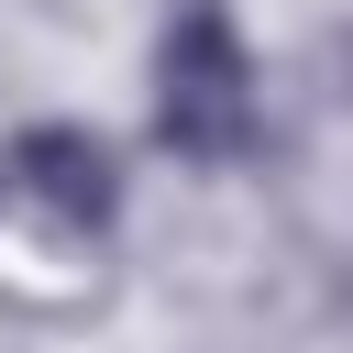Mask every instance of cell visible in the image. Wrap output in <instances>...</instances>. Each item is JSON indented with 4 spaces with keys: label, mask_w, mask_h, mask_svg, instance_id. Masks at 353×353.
I'll return each instance as SVG.
<instances>
[{
    "label": "cell",
    "mask_w": 353,
    "mask_h": 353,
    "mask_svg": "<svg viewBox=\"0 0 353 353\" xmlns=\"http://www.w3.org/2000/svg\"><path fill=\"white\" fill-rule=\"evenodd\" d=\"M154 132L188 165H243L265 143V99H254V44L221 0H176V22L154 33Z\"/></svg>",
    "instance_id": "6da1fadb"
},
{
    "label": "cell",
    "mask_w": 353,
    "mask_h": 353,
    "mask_svg": "<svg viewBox=\"0 0 353 353\" xmlns=\"http://www.w3.org/2000/svg\"><path fill=\"white\" fill-rule=\"evenodd\" d=\"M0 188L33 199L55 232H110V221H121V154H110L88 121H33V132H11Z\"/></svg>",
    "instance_id": "7a4b0ae2"
}]
</instances>
